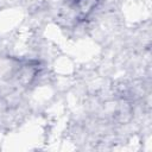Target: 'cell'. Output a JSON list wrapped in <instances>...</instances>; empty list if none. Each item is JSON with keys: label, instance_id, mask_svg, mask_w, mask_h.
<instances>
[{"label": "cell", "instance_id": "cell-1", "mask_svg": "<svg viewBox=\"0 0 152 152\" xmlns=\"http://www.w3.org/2000/svg\"><path fill=\"white\" fill-rule=\"evenodd\" d=\"M99 0H75V8L80 15V18L88 17L93 10L96 7Z\"/></svg>", "mask_w": 152, "mask_h": 152}]
</instances>
